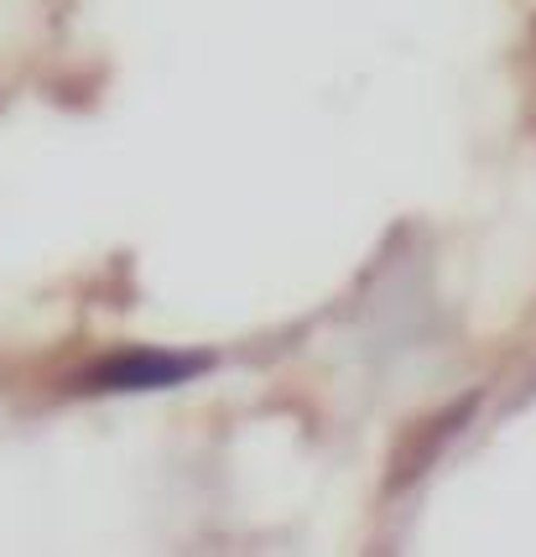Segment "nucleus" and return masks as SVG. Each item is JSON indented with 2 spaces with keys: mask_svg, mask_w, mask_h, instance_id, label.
Masks as SVG:
<instances>
[{
  "mask_svg": "<svg viewBox=\"0 0 536 557\" xmlns=\"http://www.w3.org/2000/svg\"><path fill=\"white\" fill-rule=\"evenodd\" d=\"M209 360H177V355H147V360H115L95 370V375H84V386L78 391H147V386H177V381H188L198 375Z\"/></svg>",
  "mask_w": 536,
  "mask_h": 557,
  "instance_id": "nucleus-1",
  "label": "nucleus"
}]
</instances>
